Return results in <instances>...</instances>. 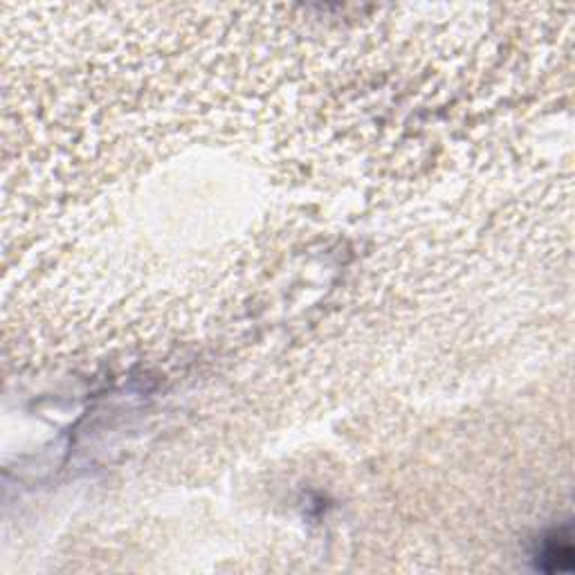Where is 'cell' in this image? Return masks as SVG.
Here are the masks:
<instances>
[{
  "label": "cell",
  "mask_w": 575,
  "mask_h": 575,
  "mask_svg": "<svg viewBox=\"0 0 575 575\" xmlns=\"http://www.w3.org/2000/svg\"><path fill=\"white\" fill-rule=\"evenodd\" d=\"M537 564L544 571H571L573 564V546H571V528L564 526L553 531L540 546Z\"/></svg>",
  "instance_id": "obj_1"
}]
</instances>
